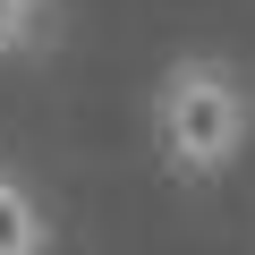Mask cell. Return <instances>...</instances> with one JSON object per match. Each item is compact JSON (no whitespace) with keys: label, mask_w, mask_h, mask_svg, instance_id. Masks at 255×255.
I'll list each match as a JSON object with an SVG mask.
<instances>
[{"label":"cell","mask_w":255,"mask_h":255,"mask_svg":"<svg viewBox=\"0 0 255 255\" xmlns=\"http://www.w3.org/2000/svg\"><path fill=\"white\" fill-rule=\"evenodd\" d=\"M145 128H153V153L179 187H213L255 145V77L230 51H179L153 77Z\"/></svg>","instance_id":"obj_1"},{"label":"cell","mask_w":255,"mask_h":255,"mask_svg":"<svg viewBox=\"0 0 255 255\" xmlns=\"http://www.w3.org/2000/svg\"><path fill=\"white\" fill-rule=\"evenodd\" d=\"M0 255H51V213L17 162H0Z\"/></svg>","instance_id":"obj_2"},{"label":"cell","mask_w":255,"mask_h":255,"mask_svg":"<svg viewBox=\"0 0 255 255\" xmlns=\"http://www.w3.org/2000/svg\"><path fill=\"white\" fill-rule=\"evenodd\" d=\"M51 34H60L51 0H0V60H34Z\"/></svg>","instance_id":"obj_3"}]
</instances>
